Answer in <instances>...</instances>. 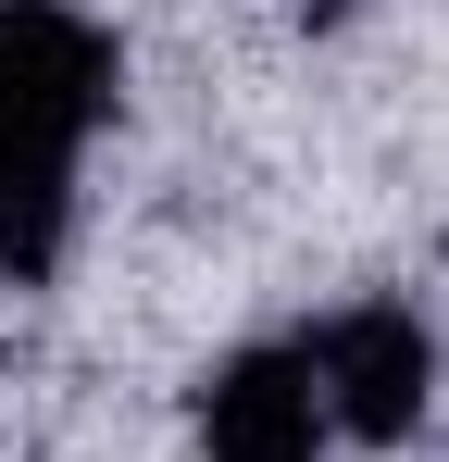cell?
Returning a JSON list of instances; mask_svg holds the SVG:
<instances>
[{
  "label": "cell",
  "mask_w": 449,
  "mask_h": 462,
  "mask_svg": "<svg viewBox=\"0 0 449 462\" xmlns=\"http://www.w3.org/2000/svg\"><path fill=\"white\" fill-rule=\"evenodd\" d=\"M312 363V400H325V438H362V450H399L437 400V337L412 300H350L299 337Z\"/></svg>",
  "instance_id": "2"
},
{
  "label": "cell",
  "mask_w": 449,
  "mask_h": 462,
  "mask_svg": "<svg viewBox=\"0 0 449 462\" xmlns=\"http://www.w3.org/2000/svg\"><path fill=\"white\" fill-rule=\"evenodd\" d=\"M125 88L113 25L75 0H0V275L38 288L75 237V151Z\"/></svg>",
  "instance_id": "1"
},
{
  "label": "cell",
  "mask_w": 449,
  "mask_h": 462,
  "mask_svg": "<svg viewBox=\"0 0 449 462\" xmlns=\"http://www.w3.org/2000/svg\"><path fill=\"white\" fill-rule=\"evenodd\" d=\"M325 450V400L299 350H224L200 375V462H312Z\"/></svg>",
  "instance_id": "3"
},
{
  "label": "cell",
  "mask_w": 449,
  "mask_h": 462,
  "mask_svg": "<svg viewBox=\"0 0 449 462\" xmlns=\"http://www.w3.org/2000/svg\"><path fill=\"white\" fill-rule=\"evenodd\" d=\"M312 13H350V0H312Z\"/></svg>",
  "instance_id": "4"
}]
</instances>
